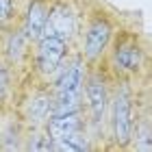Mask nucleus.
Here are the masks:
<instances>
[{
    "mask_svg": "<svg viewBox=\"0 0 152 152\" xmlns=\"http://www.w3.org/2000/svg\"><path fill=\"white\" fill-rule=\"evenodd\" d=\"M80 94H83V67L80 61L76 59L72 67H67L65 74L61 76L59 87H57V98L52 102V115H61V113H72L78 111V102H80Z\"/></svg>",
    "mask_w": 152,
    "mask_h": 152,
    "instance_id": "nucleus-1",
    "label": "nucleus"
},
{
    "mask_svg": "<svg viewBox=\"0 0 152 152\" xmlns=\"http://www.w3.org/2000/svg\"><path fill=\"white\" fill-rule=\"evenodd\" d=\"M133 100H130V94L126 87H122L115 96L113 102V133L117 143H128L130 135H133Z\"/></svg>",
    "mask_w": 152,
    "mask_h": 152,
    "instance_id": "nucleus-2",
    "label": "nucleus"
},
{
    "mask_svg": "<svg viewBox=\"0 0 152 152\" xmlns=\"http://www.w3.org/2000/svg\"><path fill=\"white\" fill-rule=\"evenodd\" d=\"M74 31V20H72V13L67 7L63 4H57L54 9L48 13L46 18V26L41 31V37H59L67 41Z\"/></svg>",
    "mask_w": 152,
    "mask_h": 152,
    "instance_id": "nucleus-3",
    "label": "nucleus"
},
{
    "mask_svg": "<svg viewBox=\"0 0 152 152\" xmlns=\"http://www.w3.org/2000/svg\"><path fill=\"white\" fill-rule=\"evenodd\" d=\"M39 54H37V61H39V67L44 74H52L54 70L59 67L61 59L65 54V41L59 39V37H39Z\"/></svg>",
    "mask_w": 152,
    "mask_h": 152,
    "instance_id": "nucleus-4",
    "label": "nucleus"
},
{
    "mask_svg": "<svg viewBox=\"0 0 152 152\" xmlns=\"http://www.w3.org/2000/svg\"><path fill=\"white\" fill-rule=\"evenodd\" d=\"M109 39H111V26L104 20H94L91 26L87 28V35H85V57L96 59L107 48Z\"/></svg>",
    "mask_w": 152,
    "mask_h": 152,
    "instance_id": "nucleus-5",
    "label": "nucleus"
},
{
    "mask_svg": "<svg viewBox=\"0 0 152 152\" xmlns=\"http://www.w3.org/2000/svg\"><path fill=\"white\" fill-rule=\"evenodd\" d=\"M87 102H89V111H91L94 122H100L107 111V87H104V80H100L98 76H91L87 83Z\"/></svg>",
    "mask_w": 152,
    "mask_h": 152,
    "instance_id": "nucleus-6",
    "label": "nucleus"
},
{
    "mask_svg": "<svg viewBox=\"0 0 152 152\" xmlns=\"http://www.w3.org/2000/svg\"><path fill=\"white\" fill-rule=\"evenodd\" d=\"M80 130V117L76 111L72 113H61V115H52L50 124H48V135H50L52 141H59L63 137L78 133Z\"/></svg>",
    "mask_w": 152,
    "mask_h": 152,
    "instance_id": "nucleus-7",
    "label": "nucleus"
},
{
    "mask_svg": "<svg viewBox=\"0 0 152 152\" xmlns=\"http://www.w3.org/2000/svg\"><path fill=\"white\" fill-rule=\"evenodd\" d=\"M46 18H48V9L41 2H33L28 7V15H26V37L39 39L46 26Z\"/></svg>",
    "mask_w": 152,
    "mask_h": 152,
    "instance_id": "nucleus-8",
    "label": "nucleus"
},
{
    "mask_svg": "<svg viewBox=\"0 0 152 152\" xmlns=\"http://www.w3.org/2000/svg\"><path fill=\"white\" fill-rule=\"evenodd\" d=\"M115 63H117V67H122V70H126V72L139 70V65H141V50L137 46H117Z\"/></svg>",
    "mask_w": 152,
    "mask_h": 152,
    "instance_id": "nucleus-9",
    "label": "nucleus"
},
{
    "mask_svg": "<svg viewBox=\"0 0 152 152\" xmlns=\"http://www.w3.org/2000/svg\"><path fill=\"white\" fill-rule=\"evenodd\" d=\"M50 111H52V98L50 96L39 94V96H35V98H31V102H28V117H31V122L46 120Z\"/></svg>",
    "mask_w": 152,
    "mask_h": 152,
    "instance_id": "nucleus-10",
    "label": "nucleus"
},
{
    "mask_svg": "<svg viewBox=\"0 0 152 152\" xmlns=\"http://www.w3.org/2000/svg\"><path fill=\"white\" fill-rule=\"evenodd\" d=\"M87 148H89V143H87L85 137L80 135V130L63 137V139H59V141H54V150H61V152H83Z\"/></svg>",
    "mask_w": 152,
    "mask_h": 152,
    "instance_id": "nucleus-11",
    "label": "nucleus"
},
{
    "mask_svg": "<svg viewBox=\"0 0 152 152\" xmlns=\"http://www.w3.org/2000/svg\"><path fill=\"white\" fill-rule=\"evenodd\" d=\"M24 35L22 33H13V35L9 37V44H7V52H9V59L11 61H18L20 57H22V50H24Z\"/></svg>",
    "mask_w": 152,
    "mask_h": 152,
    "instance_id": "nucleus-12",
    "label": "nucleus"
},
{
    "mask_svg": "<svg viewBox=\"0 0 152 152\" xmlns=\"http://www.w3.org/2000/svg\"><path fill=\"white\" fill-rule=\"evenodd\" d=\"M28 150H54V141L50 139V135H33Z\"/></svg>",
    "mask_w": 152,
    "mask_h": 152,
    "instance_id": "nucleus-13",
    "label": "nucleus"
},
{
    "mask_svg": "<svg viewBox=\"0 0 152 152\" xmlns=\"http://www.w3.org/2000/svg\"><path fill=\"white\" fill-rule=\"evenodd\" d=\"M7 87H9V72H7V67L0 65V100L4 98Z\"/></svg>",
    "mask_w": 152,
    "mask_h": 152,
    "instance_id": "nucleus-14",
    "label": "nucleus"
},
{
    "mask_svg": "<svg viewBox=\"0 0 152 152\" xmlns=\"http://www.w3.org/2000/svg\"><path fill=\"white\" fill-rule=\"evenodd\" d=\"M11 11H13V2H11V0H0V22L9 20Z\"/></svg>",
    "mask_w": 152,
    "mask_h": 152,
    "instance_id": "nucleus-15",
    "label": "nucleus"
}]
</instances>
